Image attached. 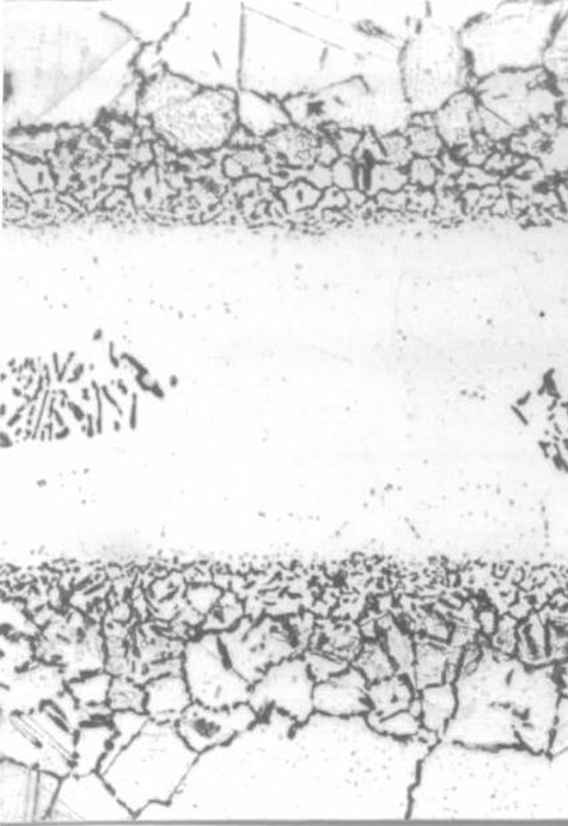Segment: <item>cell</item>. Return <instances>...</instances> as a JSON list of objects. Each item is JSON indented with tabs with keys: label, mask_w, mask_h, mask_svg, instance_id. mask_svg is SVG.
<instances>
[{
	"label": "cell",
	"mask_w": 568,
	"mask_h": 826,
	"mask_svg": "<svg viewBox=\"0 0 568 826\" xmlns=\"http://www.w3.org/2000/svg\"><path fill=\"white\" fill-rule=\"evenodd\" d=\"M410 819H568V697L547 752L441 739L420 764Z\"/></svg>",
	"instance_id": "6da1fadb"
},
{
	"label": "cell",
	"mask_w": 568,
	"mask_h": 826,
	"mask_svg": "<svg viewBox=\"0 0 568 826\" xmlns=\"http://www.w3.org/2000/svg\"><path fill=\"white\" fill-rule=\"evenodd\" d=\"M454 684L457 709L444 742L485 749H549L564 697L557 666L480 654L464 661Z\"/></svg>",
	"instance_id": "7a4b0ae2"
},
{
	"label": "cell",
	"mask_w": 568,
	"mask_h": 826,
	"mask_svg": "<svg viewBox=\"0 0 568 826\" xmlns=\"http://www.w3.org/2000/svg\"><path fill=\"white\" fill-rule=\"evenodd\" d=\"M198 757L175 724L149 720L100 773L137 817L151 804H170Z\"/></svg>",
	"instance_id": "3957f363"
},
{
	"label": "cell",
	"mask_w": 568,
	"mask_h": 826,
	"mask_svg": "<svg viewBox=\"0 0 568 826\" xmlns=\"http://www.w3.org/2000/svg\"><path fill=\"white\" fill-rule=\"evenodd\" d=\"M566 11L564 3H514L476 22L463 46L472 70L487 78L503 71L540 69Z\"/></svg>",
	"instance_id": "277c9868"
},
{
	"label": "cell",
	"mask_w": 568,
	"mask_h": 826,
	"mask_svg": "<svg viewBox=\"0 0 568 826\" xmlns=\"http://www.w3.org/2000/svg\"><path fill=\"white\" fill-rule=\"evenodd\" d=\"M0 756L65 779L76 764V731L54 701L27 713H2Z\"/></svg>",
	"instance_id": "5b68a950"
},
{
	"label": "cell",
	"mask_w": 568,
	"mask_h": 826,
	"mask_svg": "<svg viewBox=\"0 0 568 826\" xmlns=\"http://www.w3.org/2000/svg\"><path fill=\"white\" fill-rule=\"evenodd\" d=\"M408 97L415 112L441 110L463 93L467 77L466 51L455 35L432 28L420 34L407 53Z\"/></svg>",
	"instance_id": "8992f818"
},
{
	"label": "cell",
	"mask_w": 568,
	"mask_h": 826,
	"mask_svg": "<svg viewBox=\"0 0 568 826\" xmlns=\"http://www.w3.org/2000/svg\"><path fill=\"white\" fill-rule=\"evenodd\" d=\"M155 127L171 144L192 151L219 149L234 136L237 101L234 93L209 90L155 113Z\"/></svg>",
	"instance_id": "52a82bcc"
},
{
	"label": "cell",
	"mask_w": 568,
	"mask_h": 826,
	"mask_svg": "<svg viewBox=\"0 0 568 826\" xmlns=\"http://www.w3.org/2000/svg\"><path fill=\"white\" fill-rule=\"evenodd\" d=\"M182 675L200 705L224 709L248 702L252 684L232 668L217 632H204L183 645Z\"/></svg>",
	"instance_id": "ba28073f"
},
{
	"label": "cell",
	"mask_w": 568,
	"mask_h": 826,
	"mask_svg": "<svg viewBox=\"0 0 568 826\" xmlns=\"http://www.w3.org/2000/svg\"><path fill=\"white\" fill-rule=\"evenodd\" d=\"M546 70H518L494 73L482 81V107L497 115L512 130L531 121L557 112L558 96L548 88Z\"/></svg>",
	"instance_id": "9c48e42d"
},
{
	"label": "cell",
	"mask_w": 568,
	"mask_h": 826,
	"mask_svg": "<svg viewBox=\"0 0 568 826\" xmlns=\"http://www.w3.org/2000/svg\"><path fill=\"white\" fill-rule=\"evenodd\" d=\"M230 665L250 684H255L273 665L298 656L290 628L273 617L260 621L243 617L240 623L219 633Z\"/></svg>",
	"instance_id": "30bf717a"
},
{
	"label": "cell",
	"mask_w": 568,
	"mask_h": 826,
	"mask_svg": "<svg viewBox=\"0 0 568 826\" xmlns=\"http://www.w3.org/2000/svg\"><path fill=\"white\" fill-rule=\"evenodd\" d=\"M36 657L63 669L67 682L106 669L107 649L100 627L81 615L55 620L35 640Z\"/></svg>",
	"instance_id": "8fae6325"
},
{
	"label": "cell",
	"mask_w": 568,
	"mask_h": 826,
	"mask_svg": "<svg viewBox=\"0 0 568 826\" xmlns=\"http://www.w3.org/2000/svg\"><path fill=\"white\" fill-rule=\"evenodd\" d=\"M62 779L40 769L0 760V824L46 823Z\"/></svg>",
	"instance_id": "7c38bea8"
},
{
	"label": "cell",
	"mask_w": 568,
	"mask_h": 826,
	"mask_svg": "<svg viewBox=\"0 0 568 826\" xmlns=\"http://www.w3.org/2000/svg\"><path fill=\"white\" fill-rule=\"evenodd\" d=\"M137 817L100 772L71 773L60 782L46 823H127Z\"/></svg>",
	"instance_id": "4fadbf2b"
},
{
	"label": "cell",
	"mask_w": 568,
	"mask_h": 826,
	"mask_svg": "<svg viewBox=\"0 0 568 826\" xmlns=\"http://www.w3.org/2000/svg\"><path fill=\"white\" fill-rule=\"evenodd\" d=\"M315 684L308 663L298 654L268 668L252 685L248 703L259 715L278 709L302 724L315 713Z\"/></svg>",
	"instance_id": "5bb4252c"
},
{
	"label": "cell",
	"mask_w": 568,
	"mask_h": 826,
	"mask_svg": "<svg viewBox=\"0 0 568 826\" xmlns=\"http://www.w3.org/2000/svg\"><path fill=\"white\" fill-rule=\"evenodd\" d=\"M259 718L248 702L224 709L207 708L193 702L175 725L189 748L201 755L217 746L229 744L250 730Z\"/></svg>",
	"instance_id": "9a60e30c"
},
{
	"label": "cell",
	"mask_w": 568,
	"mask_h": 826,
	"mask_svg": "<svg viewBox=\"0 0 568 826\" xmlns=\"http://www.w3.org/2000/svg\"><path fill=\"white\" fill-rule=\"evenodd\" d=\"M67 689L63 669L58 664L36 659L21 672L2 680L0 713H27L58 699Z\"/></svg>",
	"instance_id": "2e32d148"
},
{
	"label": "cell",
	"mask_w": 568,
	"mask_h": 826,
	"mask_svg": "<svg viewBox=\"0 0 568 826\" xmlns=\"http://www.w3.org/2000/svg\"><path fill=\"white\" fill-rule=\"evenodd\" d=\"M368 689L369 681L351 665L340 675L315 684V712L333 718L366 715L370 712Z\"/></svg>",
	"instance_id": "e0dca14e"
},
{
	"label": "cell",
	"mask_w": 568,
	"mask_h": 826,
	"mask_svg": "<svg viewBox=\"0 0 568 826\" xmlns=\"http://www.w3.org/2000/svg\"><path fill=\"white\" fill-rule=\"evenodd\" d=\"M146 690L144 713L157 722L176 724L183 713L193 705L187 682L182 673H170L152 678L143 685Z\"/></svg>",
	"instance_id": "ac0fdd59"
},
{
	"label": "cell",
	"mask_w": 568,
	"mask_h": 826,
	"mask_svg": "<svg viewBox=\"0 0 568 826\" xmlns=\"http://www.w3.org/2000/svg\"><path fill=\"white\" fill-rule=\"evenodd\" d=\"M115 736V726L109 719L93 720L79 726L76 733V764L72 773L82 776L100 772Z\"/></svg>",
	"instance_id": "d6986e66"
},
{
	"label": "cell",
	"mask_w": 568,
	"mask_h": 826,
	"mask_svg": "<svg viewBox=\"0 0 568 826\" xmlns=\"http://www.w3.org/2000/svg\"><path fill=\"white\" fill-rule=\"evenodd\" d=\"M418 695L419 691L415 688L411 678L396 673L384 680L369 684V713L378 719H384L395 713L410 711Z\"/></svg>",
	"instance_id": "ffe728a7"
},
{
	"label": "cell",
	"mask_w": 568,
	"mask_h": 826,
	"mask_svg": "<svg viewBox=\"0 0 568 826\" xmlns=\"http://www.w3.org/2000/svg\"><path fill=\"white\" fill-rule=\"evenodd\" d=\"M475 97L468 93H461L451 97L445 105L438 110L436 126L443 144L451 147L466 145L472 137L476 122Z\"/></svg>",
	"instance_id": "44dd1931"
},
{
	"label": "cell",
	"mask_w": 568,
	"mask_h": 826,
	"mask_svg": "<svg viewBox=\"0 0 568 826\" xmlns=\"http://www.w3.org/2000/svg\"><path fill=\"white\" fill-rule=\"evenodd\" d=\"M420 721L426 731L442 738L457 709L454 682H442L419 690Z\"/></svg>",
	"instance_id": "7402d4cb"
},
{
	"label": "cell",
	"mask_w": 568,
	"mask_h": 826,
	"mask_svg": "<svg viewBox=\"0 0 568 826\" xmlns=\"http://www.w3.org/2000/svg\"><path fill=\"white\" fill-rule=\"evenodd\" d=\"M267 146L291 167H310L316 159L320 142L302 128L286 126L271 134Z\"/></svg>",
	"instance_id": "603a6c76"
},
{
	"label": "cell",
	"mask_w": 568,
	"mask_h": 826,
	"mask_svg": "<svg viewBox=\"0 0 568 826\" xmlns=\"http://www.w3.org/2000/svg\"><path fill=\"white\" fill-rule=\"evenodd\" d=\"M449 658L442 649L431 644L415 645V659L411 680L417 690L442 682L449 678Z\"/></svg>",
	"instance_id": "cb8c5ba5"
},
{
	"label": "cell",
	"mask_w": 568,
	"mask_h": 826,
	"mask_svg": "<svg viewBox=\"0 0 568 826\" xmlns=\"http://www.w3.org/2000/svg\"><path fill=\"white\" fill-rule=\"evenodd\" d=\"M114 676L105 670L89 673L67 682V690L81 707L105 705Z\"/></svg>",
	"instance_id": "d4e9b609"
},
{
	"label": "cell",
	"mask_w": 568,
	"mask_h": 826,
	"mask_svg": "<svg viewBox=\"0 0 568 826\" xmlns=\"http://www.w3.org/2000/svg\"><path fill=\"white\" fill-rule=\"evenodd\" d=\"M352 666L362 673L366 680L376 682L396 675V668L383 642H369L360 647Z\"/></svg>",
	"instance_id": "484cf974"
},
{
	"label": "cell",
	"mask_w": 568,
	"mask_h": 826,
	"mask_svg": "<svg viewBox=\"0 0 568 826\" xmlns=\"http://www.w3.org/2000/svg\"><path fill=\"white\" fill-rule=\"evenodd\" d=\"M35 640L2 632V680L35 663Z\"/></svg>",
	"instance_id": "4316f807"
},
{
	"label": "cell",
	"mask_w": 568,
	"mask_h": 826,
	"mask_svg": "<svg viewBox=\"0 0 568 826\" xmlns=\"http://www.w3.org/2000/svg\"><path fill=\"white\" fill-rule=\"evenodd\" d=\"M108 707L113 712L132 711L144 713L146 690L142 684L127 676H115L108 693Z\"/></svg>",
	"instance_id": "83f0119b"
},
{
	"label": "cell",
	"mask_w": 568,
	"mask_h": 826,
	"mask_svg": "<svg viewBox=\"0 0 568 826\" xmlns=\"http://www.w3.org/2000/svg\"><path fill=\"white\" fill-rule=\"evenodd\" d=\"M543 65L557 82H568V9L555 30Z\"/></svg>",
	"instance_id": "f1b7e54d"
},
{
	"label": "cell",
	"mask_w": 568,
	"mask_h": 826,
	"mask_svg": "<svg viewBox=\"0 0 568 826\" xmlns=\"http://www.w3.org/2000/svg\"><path fill=\"white\" fill-rule=\"evenodd\" d=\"M366 719H368L369 724L376 732L394 738L410 739L419 737V734L424 731L419 715L411 711H403L384 719H378L375 715L368 713L366 714Z\"/></svg>",
	"instance_id": "f546056e"
},
{
	"label": "cell",
	"mask_w": 568,
	"mask_h": 826,
	"mask_svg": "<svg viewBox=\"0 0 568 826\" xmlns=\"http://www.w3.org/2000/svg\"><path fill=\"white\" fill-rule=\"evenodd\" d=\"M113 725L115 726L116 736L114 738L112 749H109L105 761L102 762L101 768L105 767L113 760L114 756L118 754L120 749L131 742L137 734L143 730V726L148 724L149 715L146 713H138L132 711H119L113 712L112 715ZM100 768V769H101Z\"/></svg>",
	"instance_id": "4dcf8cb0"
},
{
	"label": "cell",
	"mask_w": 568,
	"mask_h": 826,
	"mask_svg": "<svg viewBox=\"0 0 568 826\" xmlns=\"http://www.w3.org/2000/svg\"><path fill=\"white\" fill-rule=\"evenodd\" d=\"M383 645L386 647L391 659H393L396 672L411 678L415 659V644L410 635H407L398 627H391L387 630L386 635H384Z\"/></svg>",
	"instance_id": "1f68e13d"
},
{
	"label": "cell",
	"mask_w": 568,
	"mask_h": 826,
	"mask_svg": "<svg viewBox=\"0 0 568 826\" xmlns=\"http://www.w3.org/2000/svg\"><path fill=\"white\" fill-rule=\"evenodd\" d=\"M408 182V174L387 162L375 163L369 171L368 190L371 194H396Z\"/></svg>",
	"instance_id": "d6a6232c"
},
{
	"label": "cell",
	"mask_w": 568,
	"mask_h": 826,
	"mask_svg": "<svg viewBox=\"0 0 568 826\" xmlns=\"http://www.w3.org/2000/svg\"><path fill=\"white\" fill-rule=\"evenodd\" d=\"M213 613L204 626V632L222 633L237 626L243 618V608L234 595H224L219 599Z\"/></svg>",
	"instance_id": "836d02e7"
},
{
	"label": "cell",
	"mask_w": 568,
	"mask_h": 826,
	"mask_svg": "<svg viewBox=\"0 0 568 826\" xmlns=\"http://www.w3.org/2000/svg\"><path fill=\"white\" fill-rule=\"evenodd\" d=\"M18 158L21 162L12 161V168H14L23 188H26L30 193H36L54 185L50 170L46 164L38 161H28L24 157Z\"/></svg>",
	"instance_id": "e575fe53"
},
{
	"label": "cell",
	"mask_w": 568,
	"mask_h": 826,
	"mask_svg": "<svg viewBox=\"0 0 568 826\" xmlns=\"http://www.w3.org/2000/svg\"><path fill=\"white\" fill-rule=\"evenodd\" d=\"M279 195L287 211L298 213L317 205V202L322 199L323 192L308 181H298L285 187Z\"/></svg>",
	"instance_id": "d590c367"
},
{
	"label": "cell",
	"mask_w": 568,
	"mask_h": 826,
	"mask_svg": "<svg viewBox=\"0 0 568 826\" xmlns=\"http://www.w3.org/2000/svg\"><path fill=\"white\" fill-rule=\"evenodd\" d=\"M2 629L3 633L24 635V638L38 639L42 634L27 616H24L21 607L15 603H2Z\"/></svg>",
	"instance_id": "8d00e7d4"
},
{
	"label": "cell",
	"mask_w": 568,
	"mask_h": 826,
	"mask_svg": "<svg viewBox=\"0 0 568 826\" xmlns=\"http://www.w3.org/2000/svg\"><path fill=\"white\" fill-rule=\"evenodd\" d=\"M303 657L315 682L327 681L351 666L347 663V659L326 653L310 652L305 653Z\"/></svg>",
	"instance_id": "74e56055"
},
{
	"label": "cell",
	"mask_w": 568,
	"mask_h": 826,
	"mask_svg": "<svg viewBox=\"0 0 568 826\" xmlns=\"http://www.w3.org/2000/svg\"><path fill=\"white\" fill-rule=\"evenodd\" d=\"M413 154L418 158H427L439 154L442 150L443 140L436 128L429 126H413L408 131Z\"/></svg>",
	"instance_id": "f35d334b"
},
{
	"label": "cell",
	"mask_w": 568,
	"mask_h": 826,
	"mask_svg": "<svg viewBox=\"0 0 568 826\" xmlns=\"http://www.w3.org/2000/svg\"><path fill=\"white\" fill-rule=\"evenodd\" d=\"M384 159L394 167L403 168L413 162V151L407 137L401 134H389L381 139Z\"/></svg>",
	"instance_id": "ab89813d"
},
{
	"label": "cell",
	"mask_w": 568,
	"mask_h": 826,
	"mask_svg": "<svg viewBox=\"0 0 568 826\" xmlns=\"http://www.w3.org/2000/svg\"><path fill=\"white\" fill-rule=\"evenodd\" d=\"M334 186L344 192H352L358 186V171L348 158H340L332 167Z\"/></svg>",
	"instance_id": "60d3db41"
},
{
	"label": "cell",
	"mask_w": 568,
	"mask_h": 826,
	"mask_svg": "<svg viewBox=\"0 0 568 826\" xmlns=\"http://www.w3.org/2000/svg\"><path fill=\"white\" fill-rule=\"evenodd\" d=\"M187 596L195 609L200 611V613L207 615L216 608V605L222 597V592L212 586H197L192 587Z\"/></svg>",
	"instance_id": "b9f144b4"
},
{
	"label": "cell",
	"mask_w": 568,
	"mask_h": 826,
	"mask_svg": "<svg viewBox=\"0 0 568 826\" xmlns=\"http://www.w3.org/2000/svg\"><path fill=\"white\" fill-rule=\"evenodd\" d=\"M476 119H478V124L484 128L487 136L495 140L510 137L512 131H514L502 119L498 118L497 115H494L482 106L478 108Z\"/></svg>",
	"instance_id": "7bdbcfd3"
},
{
	"label": "cell",
	"mask_w": 568,
	"mask_h": 826,
	"mask_svg": "<svg viewBox=\"0 0 568 826\" xmlns=\"http://www.w3.org/2000/svg\"><path fill=\"white\" fill-rule=\"evenodd\" d=\"M408 180L421 187H430L437 181V171L427 158H414L408 164Z\"/></svg>",
	"instance_id": "ee69618b"
},
{
	"label": "cell",
	"mask_w": 568,
	"mask_h": 826,
	"mask_svg": "<svg viewBox=\"0 0 568 826\" xmlns=\"http://www.w3.org/2000/svg\"><path fill=\"white\" fill-rule=\"evenodd\" d=\"M360 144H362V134L352 130V128H346V130H340L338 133L335 146L338 147L340 154L348 156L359 149Z\"/></svg>",
	"instance_id": "f6af8a7d"
},
{
	"label": "cell",
	"mask_w": 568,
	"mask_h": 826,
	"mask_svg": "<svg viewBox=\"0 0 568 826\" xmlns=\"http://www.w3.org/2000/svg\"><path fill=\"white\" fill-rule=\"evenodd\" d=\"M308 182L317 190H321V192H325V190L334 185L332 168L317 163L316 167L310 169Z\"/></svg>",
	"instance_id": "bcb514c9"
},
{
	"label": "cell",
	"mask_w": 568,
	"mask_h": 826,
	"mask_svg": "<svg viewBox=\"0 0 568 826\" xmlns=\"http://www.w3.org/2000/svg\"><path fill=\"white\" fill-rule=\"evenodd\" d=\"M339 156L340 152L335 144L323 142L320 144V149H317L316 161L323 167L332 168L335 162L339 161Z\"/></svg>",
	"instance_id": "7dc6e473"
},
{
	"label": "cell",
	"mask_w": 568,
	"mask_h": 826,
	"mask_svg": "<svg viewBox=\"0 0 568 826\" xmlns=\"http://www.w3.org/2000/svg\"><path fill=\"white\" fill-rule=\"evenodd\" d=\"M223 171L225 176H229L231 180H242L243 175L246 174V168L243 167L236 157L224 159Z\"/></svg>",
	"instance_id": "c3c4849f"
}]
</instances>
